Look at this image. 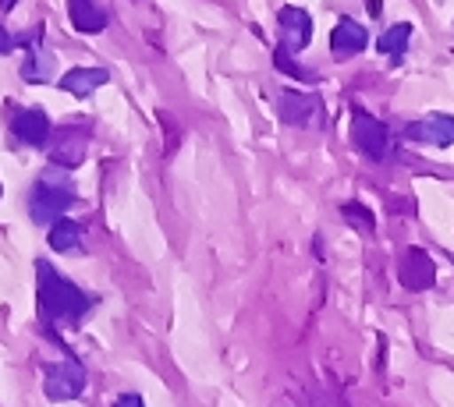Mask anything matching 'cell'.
Here are the masks:
<instances>
[{
  "instance_id": "obj_14",
  "label": "cell",
  "mask_w": 454,
  "mask_h": 407,
  "mask_svg": "<svg viewBox=\"0 0 454 407\" xmlns=\"http://www.w3.org/2000/svg\"><path fill=\"white\" fill-rule=\"evenodd\" d=\"M67 14H71V25L78 32H99V28H106V14L92 0H67Z\"/></svg>"
},
{
  "instance_id": "obj_9",
  "label": "cell",
  "mask_w": 454,
  "mask_h": 407,
  "mask_svg": "<svg viewBox=\"0 0 454 407\" xmlns=\"http://www.w3.org/2000/svg\"><path fill=\"white\" fill-rule=\"evenodd\" d=\"M408 138H415V142H433V145H450L454 142V117L450 113H429L426 120H415V124H408V131H404Z\"/></svg>"
},
{
  "instance_id": "obj_18",
  "label": "cell",
  "mask_w": 454,
  "mask_h": 407,
  "mask_svg": "<svg viewBox=\"0 0 454 407\" xmlns=\"http://www.w3.org/2000/svg\"><path fill=\"white\" fill-rule=\"evenodd\" d=\"M340 212L355 223V227H365V230H372V216L362 209V205H355V202H348V205H340Z\"/></svg>"
},
{
  "instance_id": "obj_1",
  "label": "cell",
  "mask_w": 454,
  "mask_h": 407,
  "mask_svg": "<svg viewBox=\"0 0 454 407\" xmlns=\"http://www.w3.org/2000/svg\"><path fill=\"white\" fill-rule=\"evenodd\" d=\"M35 287H39V311L57 322V319H78L89 311V297L71 283L64 280L50 262H35Z\"/></svg>"
},
{
  "instance_id": "obj_16",
  "label": "cell",
  "mask_w": 454,
  "mask_h": 407,
  "mask_svg": "<svg viewBox=\"0 0 454 407\" xmlns=\"http://www.w3.org/2000/svg\"><path fill=\"white\" fill-rule=\"evenodd\" d=\"M408 39H411V25H408V21H397V25H390V28H387V32L376 39V46H380L383 53L397 57V53H404Z\"/></svg>"
},
{
  "instance_id": "obj_23",
  "label": "cell",
  "mask_w": 454,
  "mask_h": 407,
  "mask_svg": "<svg viewBox=\"0 0 454 407\" xmlns=\"http://www.w3.org/2000/svg\"><path fill=\"white\" fill-rule=\"evenodd\" d=\"M0 191H4V188H0Z\"/></svg>"
},
{
  "instance_id": "obj_17",
  "label": "cell",
  "mask_w": 454,
  "mask_h": 407,
  "mask_svg": "<svg viewBox=\"0 0 454 407\" xmlns=\"http://www.w3.org/2000/svg\"><path fill=\"white\" fill-rule=\"evenodd\" d=\"M273 60H277V67H280V71H287V74H294V78H301V81H312V71H309V67H298L284 46L277 50V57H273Z\"/></svg>"
},
{
  "instance_id": "obj_12",
  "label": "cell",
  "mask_w": 454,
  "mask_h": 407,
  "mask_svg": "<svg viewBox=\"0 0 454 407\" xmlns=\"http://www.w3.org/2000/svg\"><path fill=\"white\" fill-rule=\"evenodd\" d=\"M277 113H280L284 124H305V120L316 113V99H312V96H301V92H294V88H284V92L277 96Z\"/></svg>"
},
{
  "instance_id": "obj_10",
  "label": "cell",
  "mask_w": 454,
  "mask_h": 407,
  "mask_svg": "<svg viewBox=\"0 0 454 407\" xmlns=\"http://www.w3.org/2000/svg\"><path fill=\"white\" fill-rule=\"evenodd\" d=\"M50 117L43 113V110H21L14 120H11V134L18 138V142H25V145H43V142H50Z\"/></svg>"
},
{
  "instance_id": "obj_7",
  "label": "cell",
  "mask_w": 454,
  "mask_h": 407,
  "mask_svg": "<svg viewBox=\"0 0 454 407\" xmlns=\"http://www.w3.org/2000/svg\"><path fill=\"white\" fill-rule=\"evenodd\" d=\"M85 145H89V131L85 127H60L53 134V145H50V159L57 166H78L85 159Z\"/></svg>"
},
{
  "instance_id": "obj_20",
  "label": "cell",
  "mask_w": 454,
  "mask_h": 407,
  "mask_svg": "<svg viewBox=\"0 0 454 407\" xmlns=\"http://www.w3.org/2000/svg\"><path fill=\"white\" fill-rule=\"evenodd\" d=\"M11 46H14V42H11V35H7L4 25H0V53H11Z\"/></svg>"
},
{
  "instance_id": "obj_5",
  "label": "cell",
  "mask_w": 454,
  "mask_h": 407,
  "mask_svg": "<svg viewBox=\"0 0 454 407\" xmlns=\"http://www.w3.org/2000/svg\"><path fill=\"white\" fill-rule=\"evenodd\" d=\"M397 280H401L408 290H426V287H433L436 265H433V258L426 255V248H408V251L401 255Z\"/></svg>"
},
{
  "instance_id": "obj_6",
  "label": "cell",
  "mask_w": 454,
  "mask_h": 407,
  "mask_svg": "<svg viewBox=\"0 0 454 407\" xmlns=\"http://www.w3.org/2000/svg\"><path fill=\"white\" fill-rule=\"evenodd\" d=\"M277 25H280V35H284L280 46H284L287 53H298V50L309 46V39H312V18H309L301 7H280Z\"/></svg>"
},
{
  "instance_id": "obj_11",
  "label": "cell",
  "mask_w": 454,
  "mask_h": 407,
  "mask_svg": "<svg viewBox=\"0 0 454 407\" xmlns=\"http://www.w3.org/2000/svg\"><path fill=\"white\" fill-rule=\"evenodd\" d=\"M110 81V71L106 67H71L67 74H60V88L64 92H71V96H89V92H96L99 85H106Z\"/></svg>"
},
{
  "instance_id": "obj_2",
  "label": "cell",
  "mask_w": 454,
  "mask_h": 407,
  "mask_svg": "<svg viewBox=\"0 0 454 407\" xmlns=\"http://www.w3.org/2000/svg\"><path fill=\"white\" fill-rule=\"evenodd\" d=\"M74 202V191L71 184H50V180H39L32 198H28V212L35 223H57V216H64V209Z\"/></svg>"
},
{
  "instance_id": "obj_13",
  "label": "cell",
  "mask_w": 454,
  "mask_h": 407,
  "mask_svg": "<svg viewBox=\"0 0 454 407\" xmlns=\"http://www.w3.org/2000/svg\"><path fill=\"white\" fill-rule=\"evenodd\" d=\"M53 67H57L53 53L43 50V42H32V46H28V57H25V64H21V78L32 81V85H39V81H50Z\"/></svg>"
},
{
  "instance_id": "obj_15",
  "label": "cell",
  "mask_w": 454,
  "mask_h": 407,
  "mask_svg": "<svg viewBox=\"0 0 454 407\" xmlns=\"http://www.w3.org/2000/svg\"><path fill=\"white\" fill-rule=\"evenodd\" d=\"M78 241H82V227H78V223L57 219V223L50 227V248H53V251H71V248H78Z\"/></svg>"
},
{
  "instance_id": "obj_8",
  "label": "cell",
  "mask_w": 454,
  "mask_h": 407,
  "mask_svg": "<svg viewBox=\"0 0 454 407\" xmlns=\"http://www.w3.org/2000/svg\"><path fill=\"white\" fill-rule=\"evenodd\" d=\"M365 42H369V32L358 21H351V18H340L333 25V32H330V50H333L337 60L355 57L358 50H365Z\"/></svg>"
},
{
  "instance_id": "obj_21",
  "label": "cell",
  "mask_w": 454,
  "mask_h": 407,
  "mask_svg": "<svg viewBox=\"0 0 454 407\" xmlns=\"http://www.w3.org/2000/svg\"><path fill=\"white\" fill-rule=\"evenodd\" d=\"M365 4H369V11H372V14H380V0H365Z\"/></svg>"
},
{
  "instance_id": "obj_19",
  "label": "cell",
  "mask_w": 454,
  "mask_h": 407,
  "mask_svg": "<svg viewBox=\"0 0 454 407\" xmlns=\"http://www.w3.org/2000/svg\"><path fill=\"white\" fill-rule=\"evenodd\" d=\"M114 407H145V403H142L138 393H121V396L114 400Z\"/></svg>"
},
{
  "instance_id": "obj_4",
  "label": "cell",
  "mask_w": 454,
  "mask_h": 407,
  "mask_svg": "<svg viewBox=\"0 0 454 407\" xmlns=\"http://www.w3.org/2000/svg\"><path fill=\"white\" fill-rule=\"evenodd\" d=\"M351 142H355V149H358L362 156L383 159V152H387V127H383L372 113L355 110V117H351Z\"/></svg>"
},
{
  "instance_id": "obj_3",
  "label": "cell",
  "mask_w": 454,
  "mask_h": 407,
  "mask_svg": "<svg viewBox=\"0 0 454 407\" xmlns=\"http://www.w3.org/2000/svg\"><path fill=\"white\" fill-rule=\"evenodd\" d=\"M85 389V368L74 357L46 365V396L50 400H74Z\"/></svg>"
},
{
  "instance_id": "obj_22",
  "label": "cell",
  "mask_w": 454,
  "mask_h": 407,
  "mask_svg": "<svg viewBox=\"0 0 454 407\" xmlns=\"http://www.w3.org/2000/svg\"><path fill=\"white\" fill-rule=\"evenodd\" d=\"M14 4H18V0H0V7H14Z\"/></svg>"
}]
</instances>
